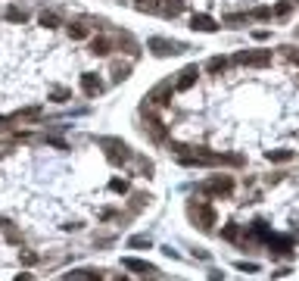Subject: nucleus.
Here are the masks:
<instances>
[{
	"label": "nucleus",
	"mask_w": 299,
	"mask_h": 281,
	"mask_svg": "<svg viewBox=\"0 0 299 281\" xmlns=\"http://www.w3.org/2000/svg\"><path fill=\"white\" fill-rule=\"evenodd\" d=\"M109 187H113V191H118V194H128V181H122V178H113V181H109Z\"/></svg>",
	"instance_id": "obj_15"
},
{
	"label": "nucleus",
	"mask_w": 299,
	"mask_h": 281,
	"mask_svg": "<svg viewBox=\"0 0 299 281\" xmlns=\"http://www.w3.org/2000/svg\"><path fill=\"white\" fill-rule=\"evenodd\" d=\"M69 35L72 38H84V35H88V28H84V25H69Z\"/></svg>",
	"instance_id": "obj_18"
},
{
	"label": "nucleus",
	"mask_w": 299,
	"mask_h": 281,
	"mask_svg": "<svg viewBox=\"0 0 299 281\" xmlns=\"http://www.w3.org/2000/svg\"><path fill=\"white\" fill-rule=\"evenodd\" d=\"M66 278H84V281H97V278H103L100 272H93V269H75V272H69Z\"/></svg>",
	"instance_id": "obj_11"
},
{
	"label": "nucleus",
	"mask_w": 299,
	"mask_h": 281,
	"mask_svg": "<svg viewBox=\"0 0 299 281\" xmlns=\"http://www.w3.org/2000/svg\"><path fill=\"white\" fill-rule=\"evenodd\" d=\"M215 191V197H228L230 191H234V178L228 175H212L206 184H203V194H212Z\"/></svg>",
	"instance_id": "obj_3"
},
{
	"label": "nucleus",
	"mask_w": 299,
	"mask_h": 281,
	"mask_svg": "<svg viewBox=\"0 0 299 281\" xmlns=\"http://www.w3.org/2000/svg\"><path fill=\"white\" fill-rule=\"evenodd\" d=\"M230 66V59L228 56H215V59H209V72H225Z\"/></svg>",
	"instance_id": "obj_12"
},
{
	"label": "nucleus",
	"mask_w": 299,
	"mask_h": 281,
	"mask_svg": "<svg viewBox=\"0 0 299 281\" xmlns=\"http://www.w3.org/2000/svg\"><path fill=\"white\" fill-rule=\"evenodd\" d=\"M268 159H271V163H284V159H290V153H287V150H277V153L271 150V153H268Z\"/></svg>",
	"instance_id": "obj_16"
},
{
	"label": "nucleus",
	"mask_w": 299,
	"mask_h": 281,
	"mask_svg": "<svg viewBox=\"0 0 299 281\" xmlns=\"http://www.w3.org/2000/svg\"><path fill=\"white\" fill-rule=\"evenodd\" d=\"M81 91L91 94V97L103 94V81H100V75H97V72H84V75H81Z\"/></svg>",
	"instance_id": "obj_5"
},
{
	"label": "nucleus",
	"mask_w": 299,
	"mask_h": 281,
	"mask_svg": "<svg viewBox=\"0 0 299 281\" xmlns=\"http://www.w3.org/2000/svg\"><path fill=\"white\" fill-rule=\"evenodd\" d=\"M6 19L10 22H25L28 19V10H22L19 3H13V6H6Z\"/></svg>",
	"instance_id": "obj_10"
},
{
	"label": "nucleus",
	"mask_w": 299,
	"mask_h": 281,
	"mask_svg": "<svg viewBox=\"0 0 299 281\" xmlns=\"http://www.w3.org/2000/svg\"><path fill=\"white\" fill-rule=\"evenodd\" d=\"M150 53L156 56H172V53H184V44H172V41H162V38H153L150 41Z\"/></svg>",
	"instance_id": "obj_4"
},
{
	"label": "nucleus",
	"mask_w": 299,
	"mask_h": 281,
	"mask_svg": "<svg viewBox=\"0 0 299 281\" xmlns=\"http://www.w3.org/2000/svg\"><path fill=\"white\" fill-rule=\"evenodd\" d=\"M22 262H28V266H35V262H38V256H35V253H25V250H22Z\"/></svg>",
	"instance_id": "obj_20"
},
{
	"label": "nucleus",
	"mask_w": 299,
	"mask_h": 281,
	"mask_svg": "<svg viewBox=\"0 0 299 281\" xmlns=\"http://www.w3.org/2000/svg\"><path fill=\"white\" fill-rule=\"evenodd\" d=\"M162 10H165L168 16H175V13L184 10V0H162Z\"/></svg>",
	"instance_id": "obj_13"
},
{
	"label": "nucleus",
	"mask_w": 299,
	"mask_h": 281,
	"mask_svg": "<svg viewBox=\"0 0 299 281\" xmlns=\"http://www.w3.org/2000/svg\"><path fill=\"white\" fill-rule=\"evenodd\" d=\"M91 50H93L97 56H106L109 50H113V41H109V38H103V35H97V38L91 41Z\"/></svg>",
	"instance_id": "obj_8"
},
{
	"label": "nucleus",
	"mask_w": 299,
	"mask_h": 281,
	"mask_svg": "<svg viewBox=\"0 0 299 281\" xmlns=\"http://www.w3.org/2000/svg\"><path fill=\"white\" fill-rule=\"evenodd\" d=\"M131 247H134V250H147L150 241H147V237H131Z\"/></svg>",
	"instance_id": "obj_17"
},
{
	"label": "nucleus",
	"mask_w": 299,
	"mask_h": 281,
	"mask_svg": "<svg viewBox=\"0 0 299 281\" xmlns=\"http://www.w3.org/2000/svg\"><path fill=\"white\" fill-rule=\"evenodd\" d=\"M41 25H44V28H56L59 19H56L53 13H41Z\"/></svg>",
	"instance_id": "obj_14"
},
{
	"label": "nucleus",
	"mask_w": 299,
	"mask_h": 281,
	"mask_svg": "<svg viewBox=\"0 0 299 281\" xmlns=\"http://www.w3.org/2000/svg\"><path fill=\"white\" fill-rule=\"evenodd\" d=\"M125 269H131L134 275H150L153 266L150 262H143V259H125Z\"/></svg>",
	"instance_id": "obj_9"
},
{
	"label": "nucleus",
	"mask_w": 299,
	"mask_h": 281,
	"mask_svg": "<svg viewBox=\"0 0 299 281\" xmlns=\"http://www.w3.org/2000/svg\"><path fill=\"white\" fill-rule=\"evenodd\" d=\"M128 72H131V69H128V66H115V81L128 78Z\"/></svg>",
	"instance_id": "obj_19"
},
{
	"label": "nucleus",
	"mask_w": 299,
	"mask_h": 281,
	"mask_svg": "<svg viewBox=\"0 0 299 281\" xmlns=\"http://www.w3.org/2000/svg\"><path fill=\"white\" fill-rule=\"evenodd\" d=\"M230 63H237V66H268L271 53L268 50H243V53H237Z\"/></svg>",
	"instance_id": "obj_2"
},
{
	"label": "nucleus",
	"mask_w": 299,
	"mask_h": 281,
	"mask_svg": "<svg viewBox=\"0 0 299 281\" xmlns=\"http://www.w3.org/2000/svg\"><path fill=\"white\" fill-rule=\"evenodd\" d=\"M196 78H200V69H196V66H190V69H184V72L175 78V91H190L193 84H196Z\"/></svg>",
	"instance_id": "obj_6"
},
{
	"label": "nucleus",
	"mask_w": 299,
	"mask_h": 281,
	"mask_svg": "<svg viewBox=\"0 0 299 281\" xmlns=\"http://www.w3.org/2000/svg\"><path fill=\"white\" fill-rule=\"evenodd\" d=\"M190 28H193V31H218V22L209 19V16H193V19H190Z\"/></svg>",
	"instance_id": "obj_7"
},
{
	"label": "nucleus",
	"mask_w": 299,
	"mask_h": 281,
	"mask_svg": "<svg viewBox=\"0 0 299 281\" xmlns=\"http://www.w3.org/2000/svg\"><path fill=\"white\" fill-rule=\"evenodd\" d=\"M100 147H103V153H106V159L109 163H115V166H122L128 156H131V150L125 147L122 141H113V138H106V141H100Z\"/></svg>",
	"instance_id": "obj_1"
}]
</instances>
